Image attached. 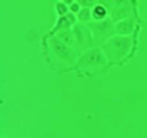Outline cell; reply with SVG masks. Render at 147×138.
Here are the masks:
<instances>
[{"label": "cell", "instance_id": "7a4b0ae2", "mask_svg": "<svg viewBox=\"0 0 147 138\" xmlns=\"http://www.w3.org/2000/svg\"><path fill=\"white\" fill-rule=\"evenodd\" d=\"M48 49H49V52L53 58H56L58 60H61V62H63L69 66L75 68L80 56L72 48L66 46L65 43L58 40L55 36H48Z\"/></svg>", "mask_w": 147, "mask_h": 138}, {"label": "cell", "instance_id": "5b68a950", "mask_svg": "<svg viewBox=\"0 0 147 138\" xmlns=\"http://www.w3.org/2000/svg\"><path fill=\"white\" fill-rule=\"evenodd\" d=\"M88 27L92 32L94 40L97 46H102L107 40H110L113 36H115V29H114V22L113 19H107L102 22H95L92 20L91 23H88Z\"/></svg>", "mask_w": 147, "mask_h": 138}, {"label": "cell", "instance_id": "3957f363", "mask_svg": "<svg viewBox=\"0 0 147 138\" xmlns=\"http://www.w3.org/2000/svg\"><path fill=\"white\" fill-rule=\"evenodd\" d=\"M108 66H110V63H108V59H107L104 50L100 46H95V48L84 52L82 55H80L75 69H90V68L105 69Z\"/></svg>", "mask_w": 147, "mask_h": 138}, {"label": "cell", "instance_id": "8fae6325", "mask_svg": "<svg viewBox=\"0 0 147 138\" xmlns=\"http://www.w3.org/2000/svg\"><path fill=\"white\" fill-rule=\"evenodd\" d=\"M53 9H55V13L58 17H62V16H66L68 13H71L68 2H56L53 5Z\"/></svg>", "mask_w": 147, "mask_h": 138}, {"label": "cell", "instance_id": "6da1fadb", "mask_svg": "<svg viewBox=\"0 0 147 138\" xmlns=\"http://www.w3.org/2000/svg\"><path fill=\"white\" fill-rule=\"evenodd\" d=\"M136 48V36H113L107 40L101 49L104 50L110 66L124 63L134 52Z\"/></svg>", "mask_w": 147, "mask_h": 138}, {"label": "cell", "instance_id": "52a82bcc", "mask_svg": "<svg viewBox=\"0 0 147 138\" xmlns=\"http://www.w3.org/2000/svg\"><path fill=\"white\" fill-rule=\"evenodd\" d=\"M114 29H115V35L118 36H134V32L137 29V17L133 16V17H127L120 22H115Z\"/></svg>", "mask_w": 147, "mask_h": 138}, {"label": "cell", "instance_id": "4fadbf2b", "mask_svg": "<svg viewBox=\"0 0 147 138\" xmlns=\"http://www.w3.org/2000/svg\"><path fill=\"white\" fill-rule=\"evenodd\" d=\"M69 10H71V13H74V15H78V13L82 10V6H81L80 2L74 0V2H69Z\"/></svg>", "mask_w": 147, "mask_h": 138}, {"label": "cell", "instance_id": "8992f818", "mask_svg": "<svg viewBox=\"0 0 147 138\" xmlns=\"http://www.w3.org/2000/svg\"><path fill=\"white\" fill-rule=\"evenodd\" d=\"M110 10V17L113 22H120L127 17L136 16V3L131 2H108L104 3Z\"/></svg>", "mask_w": 147, "mask_h": 138}, {"label": "cell", "instance_id": "9c48e42d", "mask_svg": "<svg viewBox=\"0 0 147 138\" xmlns=\"http://www.w3.org/2000/svg\"><path fill=\"white\" fill-rule=\"evenodd\" d=\"M91 13H92V20L95 22H102V20L110 19V10L104 3H97L91 9Z\"/></svg>", "mask_w": 147, "mask_h": 138}, {"label": "cell", "instance_id": "7c38bea8", "mask_svg": "<svg viewBox=\"0 0 147 138\" xmlns=\"http://www.w3.org/2000/svg\"><path fill=\"white\" fill-rule=\"evenodd\" d=\"M77 19H78V23H81V25H88V23H91V22H92L91 9L82 7V10L77 15Z\"/></svg>", "mask_w": 147, "mask_h": 138}, {"label": "cell", "instance_id": "30bf717a", "mask_svg": "<svg viewBox=\"0 0 147 138\" xmlns=\"http://www.w3.org/2000/svg\"><path fill=\"white\" fill-rule=\"evenodd\" d=\"M49 36H55L58 40H61L62 43H65L66 46H69L72 49H74V46H75V36H74V30L72 29L61 30V32H58L55 35H49ZM74 50H75V49H74Z\"/></svg>", "mask_w": 147, "mask_h": 138}, {"label": "cell", "instance_id": "277c9868", "mask_svg": "<svg viewBox=\"0 0 147 138\" xmlns=\"http://www.w3.org/2000/svg\"><path fill=\"white\" fill-rule=\"evenodd\" d=\"M72 30H74V36H75V46H74V49L78 53V56L97 46L94 36H92V32L88 27V25L78 23V25L74 26Z\"/></svg>", "mask_w": 147, "mask_h": 138}, {"label": "cell", "instance_id": "ba28073f", "mask_svg": "<svg viewBox=\"0 0 147 138\" xmlns=\"http://www.w3.org/2000/svg\"><path fill=\"white\" fill-rule=\"evenodd\" d=\"M78 25V19H77V15L74 13H68L66 16H62V17H58L53 27L51 29L49 35H55L61 30H66V29H74V26Z\"/></svg>", "mask_w": 147, "mask_h": 138}]
</instances>
